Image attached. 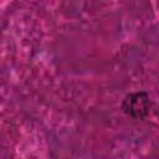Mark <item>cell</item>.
Listing matches in <instances>:
<instances>
[{"instance_id":"6da1fadb","label":"cell","mask_w":159,"mask_h":159,"mask_svg":"<svg viewBox=\"0 0 159 159\" xmlns=\"http://www.w3.org/2000/svg\"><path fill=\"white\" fill-rule=\"evenodd\" d=\"M123 112L134 119H144L152 109V101L147 92H133L124 97L122 102Z\"/></svg>"}]
</instances>
